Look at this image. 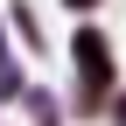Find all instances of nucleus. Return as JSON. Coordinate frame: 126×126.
I'll return each instance as SVG.
<instances>
[{
    "instance_id": "f257e3e1",
    "label": "nucleus",
    "mask_w": 126,
    "mask_h": 126,
    "mask_svg": "<svg viewBox=\"0 0 126 126\" xmlns=\"http://www.w3.org/2000/svg\"><path fill=\"white\" fill-rule=\"evenodd\" d=\"M77 63H84V105H98V98H105V84H112V49H105L91 28L77 35Z\"/></svg>"
},
{
    "instance_id": "f03ea898",
    "label": "nucleus",
    "mask_w": 126,
    "mask_h": 126,
    "mask_svg": "<svg viewBox=\"0 0 126 126\" xmlns=\"http://www.w3.org/2000/svg\"><path fill=\"white\" fill-rule=\"evenodd\" d=\"M70 7H91V0H70Z\"/></svg>"
}]
</instances>
